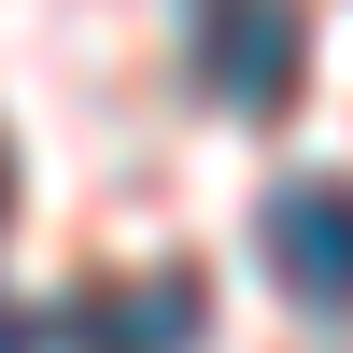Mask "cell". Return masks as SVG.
<instances>
[{
	"instance_id": "obj_1",
	"label": "cell",
	"mask_w": 353,
	"mask_h": 353,
	"mask_svg": "<svg viewBox=\"0 0 353 353\" xmlns=\"http://www.w3.org/2000/svg\"><path fill=\"white\" fill-rule=\"evenodd\" d=\"M311 71V0H198V99L283 113Z\"/></svg>"
},
{
	"instance_id": "obj_2",
	"label": "cell",
	"mask_w": 353,
	"mask_h": 353,
	"mask_svg": "<svg viewBox=\"0 0 353 353\" xmlns=\"http://www.w3.org/2000/svg\"><path fill=\"white\" fill-rule=\"evenodd\" d=\"M254 241H269V269H283V297L297 311H353V184H269V212H254Z\"/></svg>"
},
{
	"instance_id": "obj_3",
	"label": "cell",
	"mask_w": 353,
	"mask_h": 353,
	"mask_svg": "<svg viewBox=\"0 0 353 353\" xmlns=\"http://www.w3.org/2000/svg\"><path fill=\"white\" fill-rule=\"evenodd\" d=\"M71 353H198V269H141V283H85L57 311Z\"/></svg>"
},
{
	"instance_id": "obj_4",
	"label": "cell",
	"mask_w": 353,
	"mask_h": 353,
	"mask_svg": "<svg viewBox=\"0 0 353 353\" xmlns=\"http://www.w3.org/2000/svg\"><path fill=\"white\" fill-rule=\"evenodd\" d=\"M0 353H43V325H28V311H0Z\"/></svg>"
},
{
	"instance_id": "obj_5",
	"label": "cell",
	"mask_w": 353,
	"mask_h": 353,
	"mask_svg": "<svg viewBox=\"0 0 353 353\" xmlns=\"http://www.w3.org/2000/svg\"><path fill=\"white\" fill-rule=\"evenodd\" d=\"M0 212H14V141H0Z\"/></svg>"
}]
</instances>
